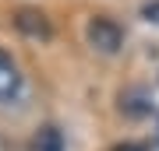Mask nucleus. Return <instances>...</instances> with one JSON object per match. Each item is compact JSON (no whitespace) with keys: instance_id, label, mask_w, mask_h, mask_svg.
<instances>
[{"instance_id":"nucleus-1","label":"nucleus","mask_w":159,"mask_h":151,"mask_svg":"<svg viewBox=\"0 0 159 151\" xmlns=\"http://www.w3.org/2000/svg\"><path fill=\"white\" fill-rule=\"evenodd\" d=\"M89 42L96 46L99 53H117L120 46H124V32H120L117 21H110V18H92L89 21Z\"/></svg>"},{"instance_id":"nucleus-2","label":"nucleus","mask_w":159,"mask_h":151,"mask_svg":"<svg viewBox=\"0 0 159 151\" xmlns=\"http://www.w3.org/2000/svg\"><path fill=\"white\" fill-rule=\"evenodd\" d=\"M120 112H124V116H131V120L148 116V112H152L148 91H145V88H131V91H124V95H120Z\"/></svg>"},{"instance_id":"nucleus-3","label":"nucleus","mask_w":159,"mask_h":151,"mask_svg":"<svg viewBox=\"0 0 159 151\" xmlns=\"http://www.w3.org/2000/svg\"><path fill=\"white\" fill-rule=\"evenodd\" d=\"M14 25H18V32L32 35V39H50V21H46L39 11H21L14 18Z\"/></svg>"},{"instance_id":"nucleus-4","label":"nucleus","mask_w":159,"mask_h":151,"mask_svg":"<svg viewBox=\"0 0 159 151\" xmlns=\"http://www.w3.org/2000/svg\"><path fill=\"white\" fill-rule=\"evenodd\" d=\"M32 151H64V137L57 127H43L32 141Z\"/></svg>"},{"instance_id":"nucleus-5","label":"nucleus","mask_w":159,"mask_h":151,"mask_svg":"<svg viewBox=\"0 0 159 151\" xmlns=\"http://www.w3.org/2000/svg\"><path fill=\"white\" fill-rule=\"evenodd\" d=\"M7 88H14V63L0 53V91H7Z\"/></svg>"},{"instance_id":"nucleus-6","label":"nucleus","mask_w":159,"mask_h":151,"mask_svg":"<svg viewBox=\"0 0 159 151\" xmlns=\"http://www.w3.org/2000/svg\"><path fill=\"white\" fill-rule=\"evenodd\" d=\"M142 14L148 18V21H156V25H159V0H152V4H145V7H142Z\"/></svg>"},{"instance_id":"nucleus-7","label":"nucleus","mask_w":159,"mask_h":151,"mask_svg":"<svg viewBox=\"0 0 159 151\" xmlns=\"http://www.w3.org/2000/svg\"><path fill=\"white\" fill-rule=\"evenodd\" d=\"M113 151H145V148H142V144H117Z\"/></svg>"}]
</instances>
